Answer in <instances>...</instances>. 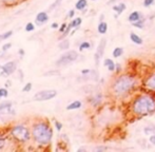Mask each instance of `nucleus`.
I'll use <instances>...</instances> for the list:
<instances>
[{
    "label": "nucleus",
    "instance_id": "1",
    "mask_svg": "<svg viewBox=\"0 0 155 152\" xmlns=\"http://www.w3.org/2000/svg\"><path fill=\"white\" fill-rule=\"evenodd\" d=\"M133 111L138 115H147L152 113L155 111V100L147 95L139 96L134 101Z\"/></svg>",
    "mask_w": 155,
    "mask_h": 152
},
{
    "label": "nucleus",
    "instance_id": "2",
    "mask_svg": "<svg viewBox=\"0 0 155 152\" xmlns=\"http://www.w3.org/2000/svg\"><path fill=\"white\" fill-rule=\"evenodd\" d=\"M32 133H33L34 140L40 145H48L49 143L51 142L52 136H53L52 129L44 123L35 125Z\"/></svg>",
    "mask_w": 155,
    "mask_h": 152
},
{
    "label": "nucleus",
    "instance_id": "3",
    "mask_svg": "<svg viewBox=\"0 0 155 152\" xmlns=\"http://www.w3.org/2000/svg\"><path fill=\"white\" fill-rule=\"evenodd\" d=\"M135 79L130 75H124L117 78L113 86V91L117 95H124L133 88Z\"/></svg>",
    "mask_w": 155,
    "mask_h": 152
},
{
    "label": "nucleus",
    "instance_id": "4",
    "mask_svg": "<svg viewBox=\"0 0 155 152\" xmlns=\"http://www.w3.org/2000/svg\"><path fill=\"white\" fill-rule=\"evenodd\" d=\"M12 135L14 136L16 140H20V142H27L30 138V131L27 127L21 125L15 126L12 129Z\"/></svg>",
    "mask_w": 155,
    "mask_h": 152
},
{
    "label": "nucleus",
    "instance_id": "5",
    "mask_svg": "<svg viewBox=\"0 0 155 152\" xmlns=\"http://www.w3.org/2000/svg\"><path fill=\"white\" fill-rule=\"evenodd\" d=\"M78 57V53L76 51H68L66 53H63L60 56L58 60L56 61V65L58 67H63V65H67L69 63H72L73 61H75Z\"/></svg>",
    "mask_w": 155,
    "mask_h": 152
},
{
    "label": "nucleus",
    "instance_id": "6",
    "mask_svg": "<svg viewBox=\"0 0 155 152\" xmlns=\"http://www.w3.org/2000/svg\"><path fill=\"white\" fill-rule=\"evenodd\" d=\"M56 95H57L56 90H43V91H39L38 93H36L34 99L36 101H44L54 98Z\"/></svg>",
    "mask_w": 155,
    "mask_h": 152
},
{
    "label": "nucleus",
    "instance_id": "7",
    "mask_svg": "<svg viewBox=\"0 0 155 152\" xmlns=\"http://www.w3.org/2000/svg\"><path fill=\"white\" fill-rule=\"evenodd\" d=\"M106 44H107V40H106L104 38H102L101 40H100L98 47H97V50H96V52H95V55H94V59H95V63H96V65H99L100 59H101L102 56H104Z\"/></svg>",
    "mask_w": 155,
    "mask_h": 152
},
{
    "label": "nucleus",
    "instance_id": "8",
    "mask_svg": "<svg viewBox=\"0 0 155 152\" xmlns=\"http://www.w3.org/2000/svg\"><path fill=\"white\" fill-rule=\"evenodd\" d=\"M15 70H16V63H15L14 61L7 63L5 65H2V73H1V75H2V76L11 75Z\"/></svg>",
    "mask_w": 155,
    "mask_h": 152
},
{
    "label": "nucleus",
    "instance_id": "9",
    "mask_svg": "<svg viewBox=\"0 0 155 152\" xmlns=\"http://www.w3.org/2000/svg\"><path fill=\"white\" fill-rule=\"evenodd\" d=\"M49 20V16L46 12H40L37 14L36 16V22L38 24H42L44 22H46Z\"/></svg>",
    "mask_w": 155,
    "mask_h": 152
},
{
    "label": "nucleus",
    "instance_id": "10",
    "mask_svg": "<svg viewBox=\"0 0 155 152\" xmlns=\"http://www.w3.org/2000/svg\"><path fill=\"white\" fill-rule=\"evenodd\" d=\"M145 86L151 90H155V74H153L152 76H150L148 79L146 80Z\"/></svg>",
    "mask_w": 155,
    "mask_h": 152
},
{
    "label": "nucleus",
    "instance_id": "11",
    "mask_svg": "<svg viewBox=\"0 0 155 152\" xmlns=\"http://www.w3.org/2000/svg\"><path fill=\"white\" fill-rule=\"evenodd\" d=\"M126 9H127V7H126V4H125L124 2H120L119 4L114 5V7H113V11H115V12L117 13L116 17L118 16V15L122 14V13L125 12V10H126Z\"/></svg>",
    "mask_w": 155,
    "mask_h": 152
},
{
    "label": "nucleus",
    "instance_id": "12",
    "mask_svg": "<svg viewBox=\"0 0 155 152\" xmlns=\"http://www.w3.org/2000/svg\"><path fill=\"white\" fill-rule=\"evenodd\" d=\"M141 14L139 12H137V11H135V12H133V13H131V14L129 15V17H128V20L130 22H135V21H138L139 19H141Z\"/></svg>",
    "mask_w": 155,
    "mask_h": 152
},
{
    "label": "nucleus",
    "instance_id": "13",
    "mask_svg": "<svg viewBox=\"0 0 155 152\" xmlns=\"http://www.w3.org/2000/svg\"><path fill=\"white\" fill-rule=\"evenodd\" d=\"M104 65H106V67L108 68V70L109 71H115V68H116V65L114 63V61L112 60V59H110V58H107L106 60H104Z\"/></svg>",
    "mask_w": 155,
    "mask_h": 152
},
{
    "label": "nucleus",
    "instance_id": "14",
    "mask_svg": "<svg viewBox=\"0 0 155 152\" xmlns=\"http://www.w3.org/2000/svg\"><path fill=\"white\" fill-rule=\"evenodd\" d=\"M130 39H131L132 42H134L135 44H143V39L135 33L130 34Z\"/></svg>",
    "mask_w": 155,
    "mask_h": 152
},
{
    "label": "nucleus",
    "instance_id": "15",
    "mask_svg": "<svg viewBox=\"0 0 155 152\" xmlns=\"http://www.w3.org/2000/svg\"><path fill=\"white\" fill-rule=\"evenodd\" d=\"M11 107H12V103L11 101H4L2 104H0V112L9 111V110H11Z\"/></svg>",
    "mask_w": 155,
    "mask_h": 152
},
{
    "label": "nucleus",
    "instance_id": "16",
    "mask_svg": "<svg viewBox=\"0 0 155 152\" xmlns=\"http://www.w3.org/2000/svg\"><path fill=\"white\" fill-rule=\"evenodd\" d=\"M99 34H106L108 31V24L107 22H104V21H100V23L98 24V28H97Z\"/></svg>",
    "mask_w": 155,
    "mask_h": 152
},
{
    "label": "nucleus",
    "instance_id": "17",
    "mask_svg": "<svg viewBox=\"0 0 155 152\" xmlns=\"http://www.w3.org/2000/svg\"><path fill=\"white\" fill-rule=\"evenodd\" d=\"M80 107H81V103H80L79 100H75L73 101V103H71V104L67 107V110H76V109L80 108Z\"/></svg>",
    "mask_w": 155,
    "mask_h": 152
},
{
    "label": "nucleus",
    "instance_id": "18",
    "mask_svg": "<svg viewBox=\"0 0 155 152\" xmlns=\"http://www.w3.org/2000/svg\"><path fill=\"white\" fill-rule=\"evenodd\" d=\"M88 5V2H87V0H78L77 2H76V5H75V7L77 9V10H79V11H81V10H83L85 7Z\"/></svg>",
    "mask_w": 155,
    "mask_h": 152
},
{
    "label": "nucleus",
    "instance_id": "19",
    "mask_svg": "<svg viewBox=\"0 0 155 152\" xmlns=\"http://www.w3.org/2000/svg\"><path fill=\"white\" fill-rule=\"evenodd\" d=\"M122 53H124V50H122V48H115L113 51V56L115 58H118L120 57L121 55H122Z\"/></svg>",
    "mask_w": 155,
    "mask_h": 152
},
{
    "label": "nucleus",
    "instance_id": "20",
    "mask_svg": "<svg viewBox=\"0 0 155 152\" xmlns=\"http://www.w3.org/2000/svg\"><path fill=\"white\" fill-rule=\"evenodd\" d=\"M81 21H83V20H81V18H79V17H78V18H75V19L73 20V21L71 22L69 25H70L71 28H77V27H79V25H80Z\"/></svg>",
    "mask_w": 155,
    "mask_h": 152
},
{
    "label": "nucleus",
    "instance_id": "21",
    "mask_svg": "<svg viewBox=\"0 0 155 152\" xmlns=\"http://www.w3.org/2000/svg\"><path fill=\"white\" fill-rule=\"evenodd\" d=\"M69 47H70V42H69V40H63L59 44V49H61V50H67Z\"/></svg>",
    "mask_w": 155,
    "mask_h": 152
},
{
    "label": "nucleus",
    "instance_id": "22",
    "mask_svg": "<svg viewBox=\"0 0 155 152\" xmlns=\"http://www.w3.org/2000/svg\"><path fill=\"white\" fill-rule=\"evenodd\" d=\"M143 22H145V20L143 19H139L138 21L133 22V25L135 28H138V29H143Z\"/></svg>",
    "mask_w": 155,
    "mask_h": 152
},
{
    "label": "nucleus",
    "instance_id": "23",
    "mask_svg": "<svg viewBox=\"0 0 155 152\" xmlns=\"http://www.w3.org/2000/svg\"><path fill=\"white\" fill-rule=\"evenodd\" d=\"M90 47H91V44H90V42H83V44L79 46V51H83L85 49H89Z\"/></svg>",
    "mask_w": 155,
    "mask_h": 152
},
{
    "label": "nucleus",
    "instance_id": "24",
    "mask_svg": "<svg viewBox=\"0 0 155 152\" xmlns=\"http://www.w3.org/2000/svg\"><path fill=\"white\" fill-rule=\"evenodd\" d=\"M12 34H13V31H7V33L2 34V35H0V39H7V38H9V37L12 36Z\"/></svg>",
    "mask_w": 155,
    "mask_h": 152
},
{
    "label": "nucleus",
    "instance_id": "25",
    "mask_svg": "<svg viewBox=\"0 0 155 152\" xmlns=\"http://www.w3.org/2000/svg\"><path fill=\"white\" fill-rule=\"evenodd\" d=\"M32 90V84L31 82H28L23 88H22V92H30Z\"/></svg>",
    "mask_w": 155,
    "mask_h": 152
},
{
    "label": "nucleus",
    "instance_id": "26",
    "mask_svg": "<svg viewBox=\"0 0 155 152\" xmlns=\"http://www.w3.org/2000/svg\"><path fill=\"white\" fill-rule=\"evenodd\" d=\"M35 29V25L32 22H29V23L27 24V27H25V31L27 32H31V31H33V30Z\"/></svg>",
    "mask_w": 155,
    "mask_h": 152
},
{
    "label": "nucleus",
    "instance_id": "27",
    "mask_svg": "<svg viewBox=\"0 0 155 152\" xmlns=\"http://www.w3.org/2000/svg\"><path fill=\"white\" fill-rule=\"evenodd\" d=\"M61 1H62V0H56L55 2H54L53 4H52L51 7H50V11H53L56 7H58V5L60 4V2H61Z\"/></svg>",
    "mask_w": 155,
    "mask_h": 152
},
{
    "label": "nucleus",
    "instance_id": "28",
    "mask_svg": "<svg viewBox=\"0 0 155 152\" xmlns=\"http://www.w3.org/2000/svg\"><path fill=\"white\" fill-rule=\"evenodd\" d=\"M154 3V0H145L143 1V5L145 7H151Z\"/></svg>",
    "mask_w": 155,
    "mask_h": 152
},
{
    "label": "nucleus",
    "instance_id": "29",
    "mask_svg": "<svg viewBox=\"0 0 155 152\" xmlns=\"http://www.w3.org/2000/svg\"><path fill=\"white\" fill-rule=\"evenodd\" d=\"M0 95L2 97L7 96V89H0Z\"/></svg>",
    "mask_w": 155,
    "mask_h": 152
},
{
    "label": "nucleus",
    "instance_id": "30",
    "mask_svg": "<svg viewBox=\"0 0 155 152\" xmlns=\"http://www.w3.org/2000/svg\"><path fill=\"white\" fill-rule=\"evenodd\" d=\"M55 126H56V129H57V130H61V128H62V125H61L60 123H59V121H56L55 123Z\"/></svg>",
    "mask_w": 155,
    "mask_h": 152
},
{
    "label": "nucleus",
    "instance_id": "31",
    "mask_svg": "<svg viewBox=\"0 0 155 152\" xmlns=\"http://www.w3.org/2000/svg\"><path fill=\"white\" fill-rule=\"evenodd\" d=\"M67 28H68V25H67L66 23H63L62 25L60 27V29H59V31H60V32H63V33H64V31L67 30Z\"/></svg>",
    "mask_w": 155,
    "mask_h": 152
},
{
    "label": "nucleus",
    "instance_id": "32",
    "mask_svg": "<svg viewBox=\"0 0 155 152\" xmlns=\"http://www.w3.org/2000/svg\"><path fill=\"white\" fill-rule=\"evenodd\" d=\"M11 46H12V44H4V46L2 47V50H3V51H7V50H9V49L11 48Z\"/></svg>",
    "mask_w": 155,
    "mask_h": 152
},
{
    "label": "nucleus",
    "instance_id": "33",
    "mask_svg": "<svg viewBox=\"0 0 155 152\" xmlns=\"http://www.w3.org/2000/svg\"><path fill=\"white\" fill-rule=\"evenodd\" d=\"M150 142H151V144L155 145V134H151V136H150Z\"/></svg>",
    "mask_w": 155,
    "mask_h": 152
},
{
    "label": "nucleus",
    "instance_id": "34",
    "mask_svg": "<svg viewBox=\"0 0 155 152\" xmlns=\"http://www.w3.org/2000/svg\"><path fill=\"white\" fill-rule=\"evenodd\" d=\"M4 145H5V140H2V138H0V150L4 147Z\"/></svg>",
    "mask_w": 155,
    "mask_h": 152
},
{
    "label": "nucleus",
    "instance_id": "35",
    "mask_svg": "<svg viewBox=\"0 0 155 152\" xmlns=\"http://www.w3.org/2000/svg\"><path fill=\"white\" fill-rule=\"evenodd\" d=\"M74 15H75V11H74V10H71L70 12H69L68 17H69V18H73V17H74Z\"/></svg>",
    "mask_w": 155,
    "mask_h": 152
},
{
    "label": "nucleus",
    "instance_id": "36",
    "mask_svg": "<svg viewBox=\"0 0 155 152\" xmlns=\"http://www.w3.org/2000/svg\"><path fill=\"white\" fill-rule=\"evenodd\" d=\"M58 28V24L56 23V22H54L53 24H52V29H57Z\"/></svg>",
    "mask_w": 155,
    "mask_h": 152
},
{
    "label": "nucleus",
    "instance_id": "37",
    "mask_svg": "<svg viewBox=\"0 0 155 152\" xmlns=\"http://www.w3.org/2000/svg\"><path fill=\"white\" fill-rule=\"evenodd\" d=\"M116 1H118V0H110L109 2H108V4L110 5V4H112V3H115Z\"/></svg>",
    "mask_w": 155,
    "mask_h": 152
},
{
    "label": "nucleus",
    "instance_id": "38",
    "mask_svg": "<svg viewBox=\"0 0 155 152\" xmlns=\"http://www.w3.org/2000/svg\"><path fill=\"white\" fill-rule=\"evenodd\" d=\"M115 70H116V71H120V65H119V63H117V65H116Z\"/></svg>",
    "mask_w": 155,
    "mask_h": 152
},
{
    "label": "nucleus",
    "instance_id": "39",
    "mask_svg": "<svg viewBox=\"0 0 155 152\" xmlns=\"http://www.w3.org/2000/svg\"><path fill=\"white\" fill-rule=\"evenodd\" d=\"M89 72H90V70H83L81 73H83V74H87V73H89Z\"/></svg>",
    "mask_w": 155,
    "mask_h": 152
},
{
    "label": "nucleus",
    "instance_id": "40",
    "mask_svg": "<svg viewBox=\"0 0 155 152\" xmlns=\"http://www.w3.org/2000/svg\"><path fill=\"white\" fill-rule=\"evenodd\" d=\"M19 54H21V55H22V54H24V51L22 50V49H21V50H19Z\"/></svg>",
    "mask_w": 155,
    "mask_h": 152
},
{
    "label": "nucleus",
    "instance_id": "41",
    "mask_svg": "<svg viewBox=\"0 0 155 152\" xmlns=\"http://www.w3.org/2000/svg\"><path fill=\"white\" fill-rule=\"evenodd\" d=\"M2 1H5V2H7V1H13V0H2Z\"/></svg>",
    "mask_w": 155,
    "mask_h": 152
},
{
    "label": "nucleus",
    "instance_id": "42",
    "mask_svg": "<svg viewBox=\"0 0 155 152\" xmlns=\"http://www.w3.org/2000/svg\"><path fill=\"white\" fill-rule=\"evenodd\" d=\"M1 97H2V96H1V95H0V98H1Z\"/></svg>",
    "mask_w": 155,
    "mask_h": 152
},
{
    "label": "nucleus",
    "instance_id": "43",
    "mask_svg": "<svg viewBox=\"0 0 155 152\" xmlns=\"http://www.w3.org/2000/svg\"><path fill=\"white\" fill-rule=\"evenodd\" d=\"M92 1H96V0H92Z\"/></svg>",
    "mask_w": 155,
    "mask_h": 152
}]
</instances>
